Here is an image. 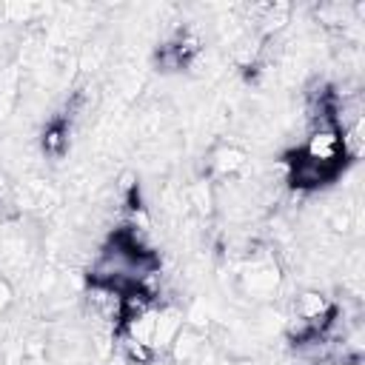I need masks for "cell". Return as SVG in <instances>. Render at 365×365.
<instances>
[{
  "mask_svg": "<svg viewBox=\"0 0 365 365\" xmlns=\"http://www.w3.org/2000/svg\"><path fill=\"white\" fill-rule=\"evenodd\" d=\"M3 305H6V288H3V282H0V311H3Z\"/></svg>",
  "mask_w": 365,
  "mask_h": 365,
  "instance_id": "4",
  "label": "cell"
},
{
  "mask_svg": "<svg viewBox=\"0 0 365 365\" xmlns=\"http://www.w3.org/2000/svg\"><path fill=\"white\" fill-rule=\"evenodd\" d=\"M200 54V40L188 31V29H180L174 37H168L160 51H157V66L163 71H182L194 63V57Z\"/></svg>",
  "mask_w": 365,
  "mask_h": 365,
  "instance_id": "2",
  "label": "cell"
},
{
  "mask_svg": "<svg viewBox=\"0 0 365 365\" xmlns=\"http://www.w3.org/2000/svg\"><path fill=\"white\" fill-rule=\"evenodd\" d=\"M68 134H71V114H60L54 120L46 123L43 128V137H40V145L48 157H63L66 148H68Z\"/></svg>",
  "mask_w": 365,
  "mask_h": 365,
  "instance_id": "3",
  "label": "cell"
},
{
  "mask_svg": "<svg viewBox=\"0 0 365 365\" xmlns=\"http://www.w3.org/2000/svg\"><path fill=\"white\" fill-rule=\"evenodd\" d=\"M160 274L157 251L143 240L137 222L120 225L108 234L88 268V288L125 297L131 291L151 288V279Z\"/></svg>",
  "mask_w": 365,
  "mask_h": 365,
  "instance_id": "1",
  "label": "cell"
}]
</instances>
